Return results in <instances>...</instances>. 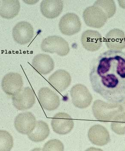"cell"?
<instances>
[{
    "instance_id": "1",
    "label": "cell",
    "mask_w": 125,
    "mask_h": 151,
    "mask_svg": "<svg viewBox=\"0 0 125 151\" xmlns=\"http://www.w3.org/2000/svg\"><path fill=\"white\" fill-rule=\"evenodd\" d=\"M93 90L108 101H125V53L110 50L102 53L95 61L90 73Z\"/></svg>"
},
{
    "instance_id": "2",
    "label": "cell",
    "mask_w": 125,
    "mask_h": 151,
    "mask_svg": "<svg viewBox=\"0 0 125 151\" xmlns=\"http://www.w3.org/2000/svg\"><path fill=\"white\" fill-rule=\"evenodd\" d=\"M92 110L94 116L96 119L105 122L112 121L124 110L122 105L106 102L100 100L94 102Z\"/></svg>"
},
{
    "instance_id": "3",
    "label": "cell",
    "mask_w": 125,
    "mask_h": 151,
    "mask_svg": "<svg viewBox=\"0 0 125 151\" xmlns=\"http://www.w3.org/2000/svg\"><path fill=\"white\" fill-rule=\"evenodd\" d=\"M42 50L46 52L56 53L61 56L67 55L70 52L69 43L59 36H50L42 41Z\"/></svg>"
},
{
    "instance_id": "4",
    "label": "cell",
    "mask_w": 125,
    "mask_h": 151,
    "mask_svg": "<svg viewBox=\"0 0 125 151\" xmlns=\"http://www.w3.org/2000/svg\"><path fill=\"white\" fill-rule=\"evenodd\" d=\"M85 23L90 27L100 28L106 22V15L100 7L92 5L87 7L83 12Z\"/></svg>"
},
{
    "instance_id": "5",
    "label": "cell",
    "mask_w": 125,
    "mask_h": 151,
    "mask_svg": "<svg viewBox=\"0 0 125 151\" xmlns=\"http://www.w3.org/2000/svg\"><path fill=\"white\" fill-rule=\"evenodd\" d=\"M74 105L79 109L88 107L91 104L92 96L86 86L81 84L74 85L70 91Z\"/></svg>"
},
{
    "instance_id": "6",
    "label": "cell",
    "mask_w": 125,
    "mask_h": 151,
    "mask_svg": "<svg viewBox=\"0 0 125 151\" xmlns=\"http://www.w3.org/2000/svg\"><path fill=\"white\" fill-rule=\"evenodd\" d=\"M14 107L19 110H25L32 108L35 103V92L29 87L24 88L12 97Z\"/></svg>"
},
{
    "instance_id": "7",
    "label": "cell",
    "mask_w": 125,
    "mask_h": 151,
    "mask_svg": "<svg viewBox=\"0 0 125 151\" xmlns=\"http://www.w3.org/2000/svg\"><path fill=\"white\" fill-rule=\"evenodd\" d=\"M59 28L61 32L66 35H73L78 33L81 28L79 17L74 13L65 14L60 19Z\"/></svg>"
},
{
    "instance_id": "8",
    "label": "cell",
    "mask_w": 125,
    "mask_h": 151,
    "mask_svg": "<svg viewBox=\"0 0 125 151\" xmlns=\"http://www.w3.org/2000/svg\"><path fill=\"white\" fill-rule=\"evenodd\" d=\"M51 126L54 132L60 135L69 134L73 129L74 122L69 114L59 113L52 118Z\"/></svg>"
},
{
    "instance_id": "9",
    "label": "cell",
    "mask_w": 125,
    "mask_h": 151,
    "mask_svg": "<svg viewBox=\"0 0 125 151\" xmlns=\"http://www.w3.org/2000/svg\"><path fill=\"white\" fill-rule=\"evenodd\" d=\"M23 86L22 77L17 73L10 72L6 74L2 81L3 90L6 94L12 97L22 89Z\"/></svg>"
},
{
    "instance_id": "10",
    "label": "cell",
    "mask_w": 125,
    "mask_h": 151,
    "mask_svg": "<svg viewBox=\"0 0 125 151\" xmlns=\"http://www.w3.org/2000/svg\"><path fill=\"white\" fill-rule=\"evenodd\" d=\"M38 99L42 107L47 111H53L60 105L59 96L48 87L42 88L39 90Z\"/></svg>"
},
{
    "instance_id": "11",
    "label": "cell",
    "mask_w": 125,
    "mask_h": 151,
    "mask_svg": "<svg viewBox=\"0 0 125 151\" xmlns=\"http://www.w3.org/2000/svg\"><path fill=\"white\" fill-rule=\"evenodd\" d=\"M12 35L16 42L21 45H24L33 39L34 28L32 24L27 22H20L13 28Z\"/></svg>"
},
{
    "instance_id": "12",
    "label": "cell",
    "mask_w": 125,
    "mask_h": 151,
    "mask_svg": "<svg viewBox=\"0 0 125 151\" xmlns=\"http://www.w3.org/2000/svg\"><path fill=\"white\" fill-rule=\"evenodd\" d=\"M37 121L33 113L25 112L19 114L14 120V126L19 133L28 135L33 132Z\"/></svg>"
},
{
    "instance_id": "13",
    "label": "cell",
    "mask_w": 125,
    "mask_h": 151,
    "mask_svg": "<svg viewBox=\"0 0 125 151\" xmlns=\"http://www.w3.org/2000/svg\"><path fill=\"white\" fill-rule=\"evenodd\" d=\"M72 78L67 71L58 70L49 77L48 82L51 87L59 92L65 90L71 84Z\"/></svg>"
},
{
    "instance_id": "14",
    "label": "cell",
    "mask_w": 125,
    "mask_h": 151,
    "mask_svg": "<svg viewBox=\"0 0 125 151\" xmlns=\"http://www.w3.org/2000/svg\"><path fill=\"white\" fill-rule=\"evenodd\" d=\"M84 48L90 52L98 50L102 47L103 38L98 31L88 30L83 32L81 38Z\"/></svg>"
},
{
    "instance_id": "15",
    "label": "cell",
    "mask_w": 125,
    "mask_h": 151,
    "mask_svg": "<svg viewBox=\"0 0 125 151\" xmlns=\"http://www.w3.org/2000/svg\"><path fill=\"white\" fill-rule=\"evenodd\" d=\"M88 137L92 144L98 146H105L110 141V137L108 130L100 124L92 126L88 131Z\"/></svg>"
},
{
    "instance_id": "16",
    "label": "cell",
    "mask_w": 125,
    "mask_h": 151,
    "mask_svg": "<svg viewBox=\"0 0 125 151\" xmlns=\"http://www.w3.org/2000/svg\"><path fill=\"white\" fill-rule=\"evenodd\" d=\"M105 43L111 50L121 51L125 48V35L121 29L115 28L111 30L106 35Z\"/></svg>"
},
{
    "instance_id": "17",
    "label": "cell",
    "mask_w": 125,
    "mask_h": 151,
    "mask_svg": "<svg viewBox=\"0 0 125 151\" xmlns=\"http://www.w3.org/2000/svg\"><path fill=\"white\" fill-rule=\"evenodd\" d=\"M32 65L39 73L46 75L53 70L55 64L53 58L50 55L39 54L33 58Z\"/></svg>"
},
{
    "instance_id": "18",
    "label": "cell",
    "mask_w": 125,
    "mask_h": 151,
    "mask_svg": "<svg viewBox=\"0 0 125 151\" xmlns=\"http://www.w3.org/2000/svg\"><path fill=\"white\" fill-rule=\"evenodd\" d=\"M63 8V3L61 0H44L40 3V11L47 18L53 19L58 17Z\"/></svg>"
},
{
    "instance_id": "19",
    "label": "cell",
    "mask_w": 125,
    "mask_h": 151,
    "mask_svg": "<svg viewBox=\"0 0 125 151\" xmlns=\"http://www.w3.org/2000/svg\"><path fill=\"white\" fill-rule=\"evenodd\" d=\"M20 4L18 0H2L1 1L0 14L4 18L10 19L18 14Z\"/></svg>"
},
{
    "instance_id": "20",
    "label": "cell",
    "mask_w": 125,
    "mask_h": 151,
    "mask_svg": "<svg viewBox=\"0 0 125 151\" xmlns=\"http://www.w3.org/2000/svg\"><path fill=\"white\" fill-rule=\"evenodd\" d=\"M50 134L48 124L43 121H37L35 127L33 132L28 134V138L34 142H40L46 139Z\"/></svg>"
},
{
    "instance_id": "21",
    "label": "cell",
    "mask_w": 125,
    "mask_h": 151,
    "mask_svg": "<svg viewBox=\"0 0 125 151\" xmlns=\"http://www.w3.org/2000/svg\"><path fill=\"white\" fill-rule=\"evenodd\" d=\"M93 5L100 7L106 15L108 19L112 17L116 12V5L113 1H97Z\"/></svg>"
},
{
    "instance_id": "22",
    "label": "cell",
    "mask_w": 125,
    "mask_h": 151,
    "mask_svg": "<svg viewBox=\"0 0 125 151\" xmlns=\"http://www.w3.org/2000/svg\"><path fill=\"white\" fill-rule=\"evenodd\" d=\"M111 128L114 133L118 135L125 134V112L121 113L112 121Z\"/></svg>"
},
{
    "instance_id": "23",
    "label": "cell",
    "mask_w": 125,
    "mask_h": 151,
    "mask_svg": "<svg viewBox=\"0 0 125 151\" xmlns=\"http://www.w3.org/2000/svg\"><path fill=\"white\" fill-rule=\"evenodd\" d=\"M14 145V139L11 135L6 131H0V151H9Z\"/></svg>"
},
{
    "instance_id": "24",
    "label": "cell",
    "mask_w": 125,
    "mask_h": 151,
    "mask_svg": "<svg viewBox=\"0 0 125 151\" xmlns=\"http://www.w3.org/2000/svg\"><path fill=\"white\" fill-rule=\"evenodd\" d=\"M42 150L43 151H63L64 146L60 140L57 139H51L44 144Z\"/></svg>"
},
{
    "instance_id": "25",
    "label": "cell",
    "mask_w": 125,
    "mask_h": 151,
    "mask_svg": "<svg viewBox=\"0 0 125 151\" xmlns=\"http://www.w3.org/2000/svg\"><path fill=\"white\" fill-rule=\"evenodd\" d=\"M118 2L120 6L125 9V1H118Z\"/></svg>"
},
{
    "instance_id": "26",
    "label": "cell",
    "mask_w": 125,
    "mask_h": 151,
    "mask_svg": "<svg viewBox=\"0 0 125 151\" xmlns=\"http://www.w3.org/2000/svg\"><path fill=\"white\" fill-rule=\"evenodd\" d=\"M122 106H123V108L124 109V110H125V101L124 102L123 104H122Z\"/></svg>"
}]
</instances>
